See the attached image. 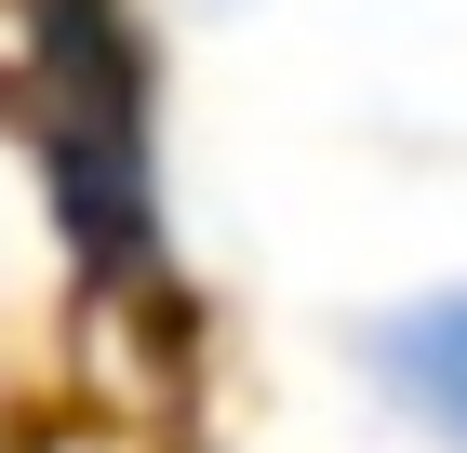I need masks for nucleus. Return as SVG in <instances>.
<instances>
[{
    "mask_svg": "<svg viewBox=\"0 0 467 453\" xmlns=\"http://www.w3.org/2000/svg\"><path fill=\"white\" fill-rule=\"evenodd\" d=\"M14 94L40 120V160H54V201H67V241L94 267V307L161 280V174H147V54L120 0H27V54H14Z\"/></svg>",
    "mask_w": 467,
    "mask_h": 453,
    "instance_id": "obj_1",
    "label": "nucleus"
},
{
    "mask_svg": "<svg viewBox=\"0 0 467 453\" xmlns=\"http://www.w3.org/2000/svg\"><path fill=\"white\" fill-rule=\"evenodd\" d=\"M360 386L400 440L428 453H467V280H428V293H388V307L348 334Z\"/></svg>",
    "mask_w": 467,
    "mask_h": 453,
    "instance_id": "obj_2",
    "label": "nucleus"
},
{
    "mask_svg": "<svg viewBox=\"0 0 467 453\" xmlns=\"http://www.w3.org/2000/svg\"><path fill=\"white\" fill-rule=\"evenodd\" d=\"M67 293H94V267L67 241V201H54L27 94H0V320H54Z\"/></svg>",
    "mask_w": 467,
    "mask_h": 453,
    "instance_id": "obj_3",
    "label": "nucleus"
}]
</instances>
